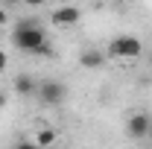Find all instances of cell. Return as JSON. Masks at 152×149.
Returning <instances> with one entry per match:
<instances>
[{
	"instance_id": "1",
	"label": "cell",
	"mask_w": 152,
	"mask_h": 149,
	"mask_svg": "<svg viewBox=\"0 0 152 149\" xmlns=\"http://www.w3.org/2000/svg\"><path fill=\"white\" fill-rule=\"evenodd\" d=\"M12 44L20 53H41V56H53V47L47 44V32L38 26L35 20H20L12 29Z\"/></svg>"
},
{
	"instance_id": "10",
	"label": "cell",
	"mask_w": 152,
	"mask_h": 149,
	"mask_svg": "<svg viewBox=\"0 0 152 149\" xmlns=\"http://www.w3.org/2000/svg\"><path fill=\"white\" fill-rule=\"evenodd\" d=\"M23 3H26V6H32V9H35V6H44V3H50V0H23Z\"/></svg>"
},
{
	"instance_id": "2",
	"label": "cell",
	"mask_w": 152,
	"mask_h": 149,
	"mask_svg": "<svg viewBox=\"0 0 152 149\" xmlns=\"http://www.w3.org/2000/svg\"><path fill=\"white\" fill-rule=\"evenodd\" d=\"M140 53H143V41L134 35H120L114 38L111 44H108V56L111 58H140Z\"/></svg>"
},
{
	"instance_id": "8",
	"label": "cell",
	"mask_w": 152,
	"mask_h": 149,
	"mask_svg": "<svg viewBox=\"0 0 152 149\" xmlns=\"http://www.w3.org/2000/svg\"><path fill=\"white\" fill-rule=\"evenodd\" d=\"M58 140V134L53 129H38V134H35V146H53Z\"/></svg>"
},
{
	"instance_id": "13",
	"label": "cell",
	"mask_w": 152,
	"mask_h": 149,
	"mask_svg": "<svg viewBox=\"0 0 152 149\" xmlns=\"http://www.w3.org/2000/svg\"><path fill=\"white\" fill-rule=\"evenodd\" d=\"M3 3H6V6H9V3H15V0H3Z\"/></svg>"
},
{
	"instance_id": "6",
	"label": "cell",
	"mask_w": 152,
	"mask_h": 149,
	"mask_svg": "<svg viewBox=\"0 0 152 149\" xmlns=\"http://www.w3.org/2000/svg\"><path fill=\"white\" fill-rule=\"evenodd\" d=\"M15 91H18L20 96H35L38 93V82L32 76H26V73H18L15 76Z\"/></svg>"
},
{
	"instance_id": "11",
	"label": "cell",
	"mask_w": 152,
	"mask_h": 149,
	"mask_svg": "<svg viewBox=\"0 0 152 149\" xmlns=\"http://www.w3.org/2000/svg\"><path fill=\"white\" fill-rule=\"evenodd\" d=\"M6 64H9V58H6V53H3V50H0V73L6 70Z\"/></svg>"
},
{
	"instance_id": "5",
	"label": "cell",
	"mask_w": 152,
	"mask_h": 149,
	"mask_svg": "<svg viewBox=\"0 0 152 149\" xmlns=\"http://www.w3.org/2000/svg\"><path fill=\"white\" fill-rule=\"evenodd\" d=\"M79 18H82V12H79L76 6L53 9V23H56V26H73V23H79Z\"/></svg>"
},
{
	"instance_id": "4",
	"label": "cell",
	"mask_w": 152,
	"mask_h": 149,
	"mask_svg": "<svg viewBox=\"0 0 152 149\" xmlns=\"http://www.w3.org/2000/svg\"><path fill=\"white\" fill-rule=\"evenodd\" d=\"M126 131L132 134L134 140H143V137L152 131V117L146 111H134L132 117L126 120Z\"/></svg>"
},
{
	"instance_id": "3",
	"label": "cell",
	"mask_w": 152,
	"mask_h": 149,
	"mask_svg": "<svg viewBox=\"0 0 152 149\" xmlns=\"http://www.w3.org/2000/svg\"><path fill=\"white\" fill-rule=\"evenodd\" d=\"M38 102L41 105H50V108H56L64 102V96H67V88H64V82H58V79H44V82H38Z\"/></svg>"
},
{
	"instance_id": "14",
	"label": "cell",
	"mask_w": 152,
	"mask_h": 149,
	"mask_svg": "<svg viewBox=\"0 0 152 149\" xmlns=\"http://www.w3.org/2000/svg\"><path fill=\"white\" fill-rule=\"evenodd\" d=\"M50 3H61V0H50Z\"/></svg>"
},
{
	"instance_id": "15",
	"label": "cell",
	"mask_w": 152,
	"mask_h": 149,
	"mask_svg": "<svg viewBox=\"0 0 152 149\" xmlns=\"http://www.w3.org/2000/svg\"><path fill=\"white\" fill-rule=\"evenodd\" d=\"M149 134H152V131H149Z\"/></svg>"
},
{
	"instance_id": "7",
	"label": "cell",
	"mask_w": 152,
	"mask_h": 149,
	"mask_svg": "<svg viewBox=\"0 0 152 149\" xmlns=\"http://www.w3.org/2000/svg\"><path fill=\"white\" fill-rule=\"evenodd\" d=\"M105 58H108V56H102L99 50H85V53L79 56V64L88 67V70H99V67L105 64Z\"/></svg>"
},
{
	"instance_id": "12",
	"label": "cell",
	"mask_w": 152,
	"mask_h": 149,
	"mask_svg": "<svg viewBox=\"0 0 152 149\" xmlns=\"http://www.w3.org/2000/svg\"><path fill=\"white\" fill-rule=\"evenodd\" d=\"M3 105H6V93H0V108H3Z\"/></svg>"
},
{
	"instance_id": "9",
	"label": "cell",
	"mask_w": 152,
	"mask_h": 149,
	"mask_svg": "<svg viewBox=\"0 0 152 149\" xmlns=\"http://www.w3.org/2000/svg\"><path fill=\"white\" fill-rule=\"evenodd\" d=\"M6 20H9V9L0 6V26H6Z\"/></svg>"
}]
</instances>
